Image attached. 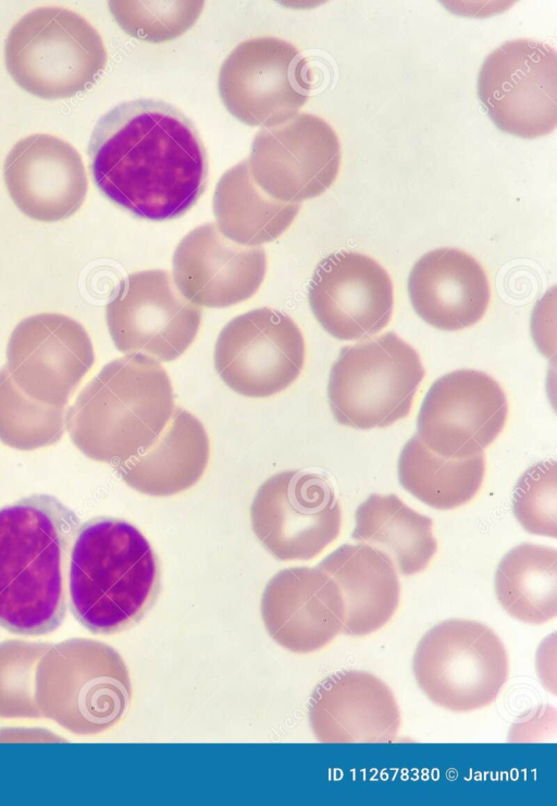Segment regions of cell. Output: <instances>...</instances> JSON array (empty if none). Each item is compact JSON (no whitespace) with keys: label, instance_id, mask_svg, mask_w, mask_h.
<instances>
[{"label":"cell","instance_id":"obj_5","mask_svg":"<svg viewBox=\"0 0 557 806\" xmlns=\"http://www.w3.org/2000/svg\"><path fill=\"white\" fill-rule=\"evenodd\" d=\"M41 717L78 735L116 726L132 700L131 676L122 656L110 645L74 637L50 645L35 676Z\"/></svg>","mask_w":557,"mask_h":806},{"label":"cell","instance_id":"obj_3","mask_svg":"<svg viewBox=\"0 0 557 806\" xmlns=\"http://www.w3.org/2000/svg\"><path fill=\"white\" fill-rule=\"evenodd\" d=\"M70 607L95 634H114L137 623L160 589L158 558L127 521L95 517L78 528L67 573Z\"/></svg>","mask_w":557,"mask_h":806},{"label":"cell","instance_id":"obj_19","mask_svg":"<svg viewBox=\"0 0 557 806\" xmlns=\"http://www.w3.org/2000/svg\"><path fill=\"white\" fill-rule=\"evenodd\" d=\"M173 281L197 306L223 308L251 297L267 271L261 246H243L208 222L185 235L173 254Z\"/></svg>","mask_w":557,"mask_h":806},{"label":"cell","instance_id":"obj_26","mask_svg":"<svg viewBox=\"0 0 557 806\" xmlns=\"http://www.w3.org/2000/svg\"><path fill=\"white\" fill-rule=\"evenodd\" d=\"M300 203H285L264 193L252 180L248 159L220 178L213 194L219 231L243 246H259L280 237L293 223Z\"/></svg>","mask_w":557,"mask_h":806},{"label":"cell","instance_id":"obj_17","mask_svg":"<svg viewBox=\"0 0 557 806\" xmlns=\"http://www.w3.org/2000/svg\"><path fill=\"white\" fill-rule=\"evenodd\" d=\"M308 300L327 333L339 340H359L389 322L394 288L389 274L372 257L341 251L319 262Z\"/></svg>","mask_w":557,"mask_h":806},{"label":"cell","instance_id":"obj_16","mask_svg":"<svg viewBox=\"0 0 557 806\" xmlns=\"http://www.w3.org/2000/svg\"><path fill=\"white\" fill-rule=\"evenodd\" d=\"M95 353L85 328L58 313L24 318L7 345V365L14 383L39 402L64 407L92 367Z\"/></svg>","mask_w":557,"mask_h":806},{"label":"cell","instance_id":"obj_23","mask_svg":"<svg viewBox=\"0 0 557 806\" xmlns=\"http://www.w3.org/2000/svg\"><path fill=\"white\" fill-rule=\"evenodd\" d=\"M317 566L331 576L341 591L344 602L342 634L374 633L395 614L400 583L392 559L384 551L362 542L344 544Z\"/></svg>","mask_w":557,"mask_h":806},{"label":"cell","instance_id":"obj_6","mask_svg":"<svg viewBox=\"0 0 557 806\" xmlns=\"http://www.w3.org/2000/svg\"><path fill=\"white\" fill-rule=\"evenodd\" d=\"M5 66L15 83L42 99H65L92 85L108 54L98 30L60 7L37 8L11 28Z\"/></svg>","mask_w":557,"mask_h":806},{"label":"cell","instance_id":"obj_24","mask_svg":"<svg viewBox=\"0 0 557 806\" xmlns=\"http://www.w3.org/2000/svg\"><path fill=\"white\" fill-rule=\"evenodd\" d=\"M210 460V442L200 420L182 407L146 449L116 464L122 480L153 497L181 493L196 485Z\"/></svg>","mask_w":557,"mask_h":806},{"label":"cell","instance_id":"obj_11","mask_svg":"<svg viewBox=\"0 0 557 806\" xmlns=\"http://www.w3.org/2000/svg\"><path fill=\"white\" fill-rule=\"evenodd\" d=\"M478 95L493 123L523 138L552 133L557 126V54L547 44L509 40L484 60Z\"/></svg>","mask_w":557,"mask_h":806},{"label":"cell","instance_id":"obj_22","mask_svg":"<svg viewBox=\"0 0 557 806\" xmlns=\"http://www.w3.org/2000/svg\"><path fill=\"white\" fill-rule=\"evenodd\" d=\"M411 305L430 326L469 328L487 310L491 290L481 264L463 251L444 247L423 255L408 278Z\"/></svg>","mask_w":557,"mask_h":806},{"label":"cell","instance_id":"obj_1","mask_svg":"<svg viewBox=\"0 0 557 806\" xmlns=\"http://www.w3.org/2000/svg\"><path fill=\"white\" fill-rule=\"evenodd\" d=\"M88 154L97 187L141 219H176L206 187L203 143L193 122L163 100L138 98L112 108L97 122Z\"/></svg>","mask_w":557,"mask_h":806},{"label":"cell","instance_id":"obj_20","mask_svg":"<svg viewBox=\"0 0 557 806\" xmlns=\"http://www.w3.org/2000/svg\"><path fill=\"white\" fill-rule=\"evenodd\" d=\"M260 612L271 638L294 654L322 649L343 630L341 591L318 566L278 571L262 593Z\"/></svg>","mask_w":557,"mask_h":806},{"label":"cell","instance_id":"obj_31","mask_svg":"<svg viewBox=\"0 0 557 806\" xmlns=\"http://www.w3.org/2000/svg\"><path fill=\"white\" fill-rule=\"evenodd\" d=\"M50 645L22 639L0 643L1 718L41 717L35 699V676L37 664Z\"/></svg>","mask_w":557,"mask_h":806},{"label":"cell","instance_id":"obj_21","mask_svg":"<svg viewBox=\"0 0 557 806\" xmlns=\"http://www.w3.org/2000/svg\"><path fill=\"white\" fill-rule=\"evenodd\" d=\"M308 720L321 743H388L400 729L392 689L360 670H341L320 681L309 697Z\"/></svg>","mask_w":557,"mask_h":806},{"label":"cell","instance_id":"obj_25","mask_svg":"<svg viewBox=\"0 0 557 806\" xmlns=\"http://www.w3.org/2000/svg\"><path fill=\"white\" fill-rule=\"evenodd\" d=\"M351 537L384 551L405 576L424 571L437 550L433 521L396 494L372 493L361 502Z\"/></svg>","mask_w":557,"mask_h":806},{"label":"cell","instance_id":"obj_15","mask_svg":"<svg viewBox=\"0 0 557 806\" xmlns=\"http://www.w3.org/2000/svg\"><path fill=\"white\" fill-rule=\"evenodd\" d=\"M508 402L490 375L458 369L436 379L417 418V436L434 453L467 457L483 452L503 431Z\"/></svg>","mask_w":557,"mask_h":806},{"label":"cell","instance_id":"obj_7","mask_svg":"<svg viewBox=\"0 0 557 806\" xmlns=\"http://www.w3.org/2000/svg\"><path fill=\"white\" fill-rule=\"evenodd\" d=\"M423 377L418 352L395 333L345 346L330 371V408L344 426H391L410 413Z\"/></svg>","mask_w":557,"mask_h":806},{"label":"cell","instance_id":"obj_8","mask_svg":"<svg viewBox=\"0 0 557 806\" xmlns=\"http://www.w3.org/2000/svg\"><path fill=\"white\" fill-rule=\"evenodd\" d=\"M412 671L434 704L468 712L496 699L507 681L509 663L505 646L492 628L472 620L449 619L422 636Z\"/></svg>","mask_w":557,"mask_h":806},{"label":"cell","instance_id":"obj_30","mask_svg":"<svg viewBox=\"0 0 557 806\" xmlns=\"http://www.w3.org/2000/svg\"><path fill=\"white\" fill-rule=\"evenodd\" d=\"M109 9L129 36L149 42L172 40L198 20L202 1H110Z\"/></svg>","mask_w":557,"mask_h":806},{"label":"cell","instance_id":"obj_10","mask_svg":"<svg viewBox=\"0 0 557 806\" xmlns=\"http://www.w3.org/2000/svg\"><path fill=\"white\" fill-rule=\"evenodd\" d=\"M250 521L258 540L276 559L311 560L338 537L342 508L324 476L292 469L259 487Z\"/></svg>","mask_w":557,"mask_h":806},{"label":"cell","instance_id":"obj_29","mask_svg":"<svg viewBox=\"0 0 557 806\" xmlns=\"http://www.w3.org/2000/svg\"><path fill=\"white\" fill-rule=\"evenodd\" d=\"M65 429V406L39 402L25 394L5 367L0 370V440L30 451L57 443Z\"/></svg>","mask_w":557,"mask_h":806},{"label":"cell","instance_id":"obj_14","mask_svg":"<svg viewBox=\"0 0 557 806\" xmlns=\"http://www.w3.org/2000/svg\"><path fill=\"white\" fill-rule=\"evenodd\" d=\"M248 166L264 193L281 202L300 203L320 196L335 182L341 145L322 118L298 113L256 134Z\"/></svg>","mask_w":557,"mask_h":806},{"label":"cell","instance_id":"obj_4","mask_svg":"<svg viewBox=\"0 0 557 806\" xmlns=\"http://www.w3.org/2000/svg\"><path fill=\"white\" fill-rule=\"evenodd\" d=\"M164 368L145 354L106 364L65 413V428L87 457L113 466L148 448L175 410Z\"/></svg>","mask_w":557,"mask_h":806},{"label":"cell","instance_id":"obj_2","mask_svg":"<svg viewBox=\"0 0 557 806\" xmlns=\"http://www.w3.org/2000/svg\"><path fill=\"white\" fill-rule=\"evenodd\" d=\"M78 526L75 512L50 494L0 509V626L42 635L61 624L66 565Z\"/></svg>","mask_w":557,"mask_h":806},{"label":"cell","instance_id":"obj_28","mask_svg":"<svg viewBox=\"0 0 557 806\" xmlns=\"http://www.w3.org/2000/svg\"><path fill=\"white\" fill-rule=\"evenodd\" d=\"M397 469L406 491L431 508L451 510L471 501L480 490L485 456L480 452L446 459L426 448L414 435L405 443Z\"/></svg>","mask_w":557,"mask_h":806},{"label":"cell","instance_id":"obj_27","mask_svg":"<svg viewBox=\"0 0 557 806\" xmlns=\"http://www.w3.org/2000/svg\"><path fill=\"white\" fill-rule=\"evenodd\" d=\"M498 602L512 618L543 624L557 615V550L523 542L499 561L494 579Z\"/></svg>","mask_w":557,"mask_h":806},{"label":"cell","instance_id":"obj_9","mask_svg":"<svg viewBox=\"0 0 557 806\" xmlns=\"http://www.w3.org/2000/svg\"><path fill=\"white\" fill-rule=\"evenodd\" d=\"M307 61L290 42L273 36L238 44L218 78L221 100L238 121L272 127L298 114L311 89Z\"/></svg>","mask_w":557,"mask_h":806},{"label":"cell","instance_id":"obj_12","mask_svg":"<svg viewBox=\"0 0 557 806\" xmlns=\"http://www.w3.org/2000/svg\"><path fill=\"white\" fill-rule=\"evenodd\" d=\"M305 357L298 326L288 315L269 307L228 321L216 339L213 356L225 384L249 398H268L288 388L299 377Z\"/></svg>","mask_w":557,"mask_h":806},{"label":"cell","instance_id":"obj_33","mask_svg":"<svg viewBox=\"0 0 557 806\" xmlns=\"http://www.w3.org/2000/svg\"><path fill=\"white\" fill-rule=\"evenodd\" d=\"M64 741L54 733L44 729L5 728L0 730V742H46L57 743Z\"/></svg>","mask_w":557,"mask_h":806},{"label":"cell","instance_id":"obj_18","mask_svg":"<svg viewBox=\"0 0 557 806\" xmlns=\"http://www.w3.org/2000/svg\"><path fill=\"white\" fill-rule=\"evenodd\" d=\"M3 176L15 206L40 222L73 216L88 190L78 151L50 134H32L15 143L5 157Z\"/></svg>","mask_w":557,"mask_h":806},{"label":"cell","instance_id":"obj_13","mask_svg":"<svg viewBox=\"0 0 557 806\" xmlns=\"http://www.w3.org/2000/svg\"><path fill=\"white\" fill-rule=\"evenodd\" d=\"M106 320L120 352L171 362L196 339L201 310L180 293L168 271L153 269L131 273L121 282L106 307Z\"/></svg>","mask_w":557,"mask_h":806},{"label":"cell","instance_id":"obj_32","mask_svg":"<svg viewBox=\"0 0 557 806\" xmlns=\"http://www.w3.org/2000/svg\"><path fill=\"white\" fill-rule=\"evenodd\" d=\"M557 464L544 460L529 467L512 493V512L519 524L534 535L557 537Z\"/></svg>","mask_w":557,"mask_h":806}]
</instances>
